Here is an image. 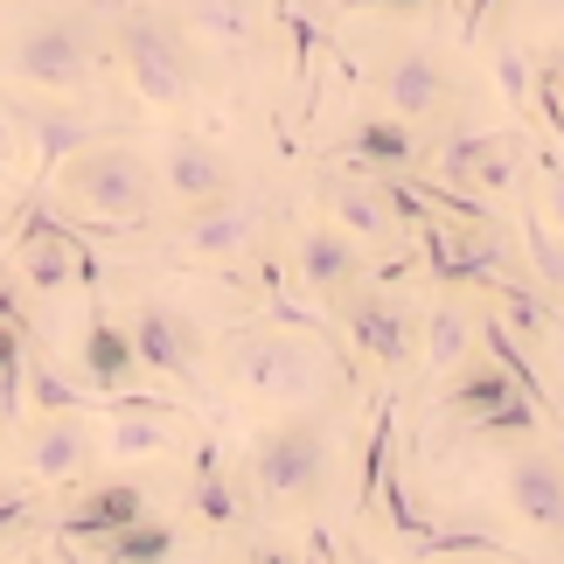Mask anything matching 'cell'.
<instances>
[{
  "instance_id": "cell-44",
  "label": "cell",
  "mask_w": 564,
  "mask_h": 564,
  "mask_svg": "<svg viewBox=\"0 0 564 564\" xmlns=\"http://www.w3.org/2000/svg\"><path fill=\"white\" fill-rule=\"evenodd\" d=\"M557 425H564V404H557Z\"/></svg>"
},
{
  "instance_id": "cell-20",
  "label": "cell",
  "mask_w": 564,
  "mask_h": 564,
  "mask_svg": "<svg viewBox=\"0 0 564 564\" xmlns=\"http://www.w3.org/2000/svg\"><path fill=\"white\" fill-rule=\"evenodd\" d=\"M467 341H474V314L432 307V321H425V356H432V370H453V362L467 356Z\"/></svg>"
},
{
  "instance_id": "cell-34",
  "label": "cell",
  "mask_w": 564,
  "mask_h": 564,
  "mask_svg": "<svg viewBox=\"0 0 564 564\" xmlns=\"http://www.w3.org/2000/svg\"><path fill=\"white\" fill-rule=\"evenodd\" d=\"M203 29L209 35H245V0H203Z\"/></svg>"
},
{
  "instance_id": "cell-27",
  "label": "cell",
  "mask_w": 564,
  "mask_h": 564,
  "mask_svg": "<svg viewBox=\"0 0 564 564\" xmlns=\"http://www.w3.org/2000/svg\"><path fill=\"white\" fill-rule=\"evenodd\" d=\"M29 404H35V411H84L91 398H84V390H70V377H56L50 362H35V370H29Z\"/></svg>"
},
{
  "instance_id": "cell-38",
  "label": "cell",
  "mask_w": 564,
  "mask_h": 564,
  "mask_svg": "<svg viewBox=\"0 0 564 564\" xmlns=\"http://www.w3.org/2000/svg\"><path fill=\"white\" fill-rule=\"evenodd\" d=\"M488 14H495V0H467V14H460V35L474 42V35L488 29Z\"/></svg>"
},
{
  "instance_id": "cell-6",
  "label": "cell",
  "mask_w": 564,
  "mask_h": 564,
  "mask_svg": "<svg viewBox=\"0 0 564 564\" xmlns=\"http://www.w3.org/2000/svg\"><path fill=\"white\" fill-rule=\"evenodd\" d=\"M509 502H516V516H523L530 530L564 536V460H551V453H516Z\"/></svg>"
},
{
  "instance_id": "cell-33",
  "label": "cell",
  "mask_w": 564,
  "mask_h": 564,
  "mask_svg": "<svg viewBox=\"0 0 564 564\" xmlns=\"http://www.w3.org/2000/svg\"><path fill=\"white\" fill-rule=\"evenodd\" d=\"M495 77H502V91H509V105H523V98H530V63L516 56V42H509L502 56H495Z\"/></svg>"
},
{
  "instance_id": "cell-9",
  "label": "cell",
  "mask_w": 564,
  "mask_h": 564,
  "mask_svg": "<svg viewBox=\"0 0 564 564\" xmlns=\"http://www.w3.org/2000/svg\"><path fill=\"white\" fill-rule=\"evenodd\" d=\"M251 230H258V209L216 195V203H203L182 224V251H195V258H230L237 245H251Z\"/></svg>"
},
{
  "instance_id": "cell-36",
  "label": "cell",
  "mask_w": 564,
  "mask_h": 564,
  "mask_svg": "<svg viewBox=\"0 0 564 564\" xmlns=\"http://www.w3.org/2000/svg\"><path fill=\"white\" fill-rule=\"evenodd\" d=\"M29 356V321H0V362Z\"/></svg>"
},
{
  "instance_id": "cell-40",
  "label": "cell",
  "mask_w": 564,
  "mask_h": 564,
  "mask_svg": "<svg viewBox=\"0 0 564 564\" xmlns=\"http://www.w3.org/2000/svg\"><path fill=\"white\" fill-rule=\"evenodd\" d=\"M0 321H21V300H14V286H0Z\"/></svg>"
},
{
  "instance_id": "cell-4",
  "label": "cell",
  "mask_w": 564,
  "mask_h": 564,
  "mask_svg": "<svg viewBox=\"0 0 564 564\" xmlns=\"http://www.w3.org/2000/svg\"><path fill=\"white\" fill-rule=\"evenodd\" d=\"M119 56H126V77L147 105H182L188 98V56H182V35L167 29L161 14H133L119 29Z\"/></svg>"
},
{
  "instance_id": "cell-10",
  "label": "cell",
  "mask_w": 564,
  "mask_h": 564,
  "mask_svg": "<svg viewBox=\"0 0 564 564\" xmlns=\"http://www.w3.org/2000/svg\"><path fill=\"white\" fill-rule=\"evenodd\" d=\"M167 188H175L188 209H203L216 195H230V161L203 140H175L167 147Z\"/></svg>"
},
{
  "instance_id": "cell-13",
  "label": "cell",
  "mask_w": 564,
  "mask_h": 564,
  "mask_svg": "<svg viewBox=\"0 0 564 564\" xmlns=\"http://www.w3.org/2000/svg\"><path fill=\"white\" fill-rule=\"evenodd\" d=\"M29 467H35V481H70V474L84 467V425H77V411H50V425L29 440Z\"/></svg>"
},
{
  "instance_id": "cell-26",
  "label": "cell",
  "mask_w": 564,
  "mask_h": 564,
  "mask_svg": "<svg viewBox=\"0 0 564 564\" xmlns=\"http://www.w3.org/2000/svg\"><path fill=\"white\" fill-rule=\"evenodd\" d=\"M195 516H203V523H237V488L224 481V474L216 467H195Z\"/></svg>"
},
{
  "instance_id": "cell-41",
  "label": "cell",
  "mask_w": 564,
  "mask_h": 564,
  "mask_svg": "<svg viewBox=\"0 0 564 564\" xmlns=\"http://www.w3.org/2000/svg\"><path fill=\"white\" fill-rule=\"evenodd\" d=\"M356 8H425V0H356Z\"/></svg>"
},
{
  "instance_id": "cell-3",
  "label": "cell",
  "mask_w": 564,
  "mask_h": 564,
  "mask_svg": "<svg viewBox=\"0 0 564 564\" xmlns=\"http://www.w3.org/2000/svg\"><path fill=\"white\" fill-rule=\"evenodd\" d=\"M328 481V432L314 419H293V425H272L265 440L251 446V488L265 502H300Z\"/></svg>"
},
{
  "instance_id": "cell-8",
  "label": "cell",
  "mask_w": 564,
  "mask_h": 564,
  "mask_svg": "<svg viewBox=\"0 0 564 564\" xmlns=\"http://www.w3.org/2000/svg\"><path fill=\"white\" fill-rule=\"evenodd\" d=\"M133 349L147 370H161V377H175V383H195V328L182 314H167V307H140L133 314Z\"/></svg>"
},
{
  "instance_id": "cell-11",
  "label": "cell",
  "mask_w": 564,
  "mask_h": 564,
  "mask_svg": "<svg viewBox=\"0 0 564 564\" xmlns=\"http://www.w3.org/2000/svg\"><path fill=\"white\" fill-rule=\"evenodd\" d=\"M133 516H147V488L105 481V488H91V502L63 523V544H105V536H112L119 523H133Z\"/></svg>"
},
{
  "instance_id": "cell-24",
  "label": "cell",
  "mask_w": 564,
  "mask_h": 564,
  "mask_svg": "<svg viewBox=\"0 0 564 564\" xmlns=\"http://www.w3.org/2000/svg\"><path fill=\"white\" fill-rule=\"evenodd\" d=\"M383 481H390V488H377V495H390V530H398V536H404V544H411V551H419V544H425V536H432V530H440V523H432V516H425L419 502H411V488H404V474H383Z\"/></svg>"
},
{
  "instance_id": "cell-22",
  "label": "cell",
  "mask_w": 564,
  "mask_h": 564,
  "mask_svg": "<svg viewBox=\"0 0 564 564\" xmlns=\"http://www.w3.org/2000/svg\"><path fill=\"white\" fill-rule=\"evenodd\" d=\"M390 440H398V411H377V432H370V446H362V474H356V502H377V488H383V474H390Z\"/></svg>"
},
{
  "instance_id": "cell-12",
  "label": "cell",
  "mask_w": 564,
  "mask_h": 564,
  "mask_svg": "<svg viewBox=\"0 0 564 564\" xmlns=\"http://www.w3.org/2000/svg\"><path fill=\"white\" fill-rule=\"evenodd\" d=\"M383 91H390V105H398L404 119H425V112H440V105H446V70L425 50H404L398 63H390Z\"/></svg>"
},
{
  "instance_id": "cell-42",
  "label": "cell",
  "mask_w": 564,
  "mask_h": 564,
  "mask_svg": "<svg viewBox=\"0 0 564 564\" xmlns=\"http://www.w3.org/2000/svg\"><path fill=\"white\" fill-rule=\"evenodd\" d=\"M551 77H557V105H564V63H551Z\"/></svg>"
},
{
  "instance_id": "cell-7",
  "label": "cell",
  "mask_w": 564,
  "mask_h": 564,
  "mask_svg": "<svg viewBox=\"0 0 564 564\" xmlns=\"http://www.w3.org/2000/svg\"><path fill=\"white\" fill-rule=\"evenodd\" d=\"M349 341L370 362H383V370H404L411 362V314L383 293H362V300H349Z\"/></svg>"
},
{
  "instance_id": "cell-5",
  "label": "cell",
  "mask_w": 564,
  "mask_h": 564,
  "mask_svg": "<svg viewBox=\"0 0 564 564\" xmlns=\"http://www.w3.org/2000/svg\"><path fill=\"white\" fill-rule=\"evenodd\" d=\"M14 77L35 84V91H77V84L91 77L84 35L70 29V21H35V29L14 42Z\"/></svg>"
},
{
  "instance_id": "cell-39",
  "label": "cell",
  "mask_w": 564,
  "mask_h": 564,
  "mask_svg": "<svg viewBox=\"0 0 564 564\" xmlns=\"http://www.w3.org/2000/svg\"><path fill=\"white\" fill-rule=\"evenodd\" d=\"M307 557H341V551H335L328 530H307Z\"/></svg>"
},
{
  "instance_id": "cell-29",
  "label": "cell",
  "mask_w": 564,
  "mask_h": 564,
  "mask_svg": "<svg viewBox=\"0 0 564 564\" xmlns=\"http://www.w3.org/2000/svg\"><path fill=\"white\" fill-rule=\"evenodd\" d=\"M495 293H502V307L523 321V335H551V328H557V314H551L530 286H516V279H495Z\"/></svg>"
},
{
  "instance_id": "cell-21",
  "label": "cell",
  "mask_w": 564,
  "mask_h": 564,
  "mask_svg": "<svg viewBox=\"0 0 564 564\" xmlns=\"http://www.w3.org/2000/svg\"><path fill=\"white\" fill-rule=\"evenodd\" d=\"M502 398H516V377L502 370V362H488V370H467L460 377V390H446V411H488V404H502Z\"/></svg>"
},
{
  "instance_id": "cell-28",
  "label": "cell",
  "mask_w": 564,
  "mask_h": 564,
  "mask_svg": "<svg viewBox=\"0 0 564 564\" xmlns=\"http://www.w3.org/2000/svg\"><path fill=\"white\" fill-rule=\"evenodd\" d=\"M495 147H502V133H460V140H446V147H440V175H446V182H467L474 161L495 154Z\"/></svg>"
},
{
  "instance_id": "cell-19",
  "label": "cell",
  "mask_w": 564,
  "mask_h": 564,
  "mask_svg": "<svg viewBox=\"0 0 564 564\" xmlns=\"http://www.w3.org/2000/svg\"><path fill=\"white\" fill-rule=\"evenodd\" d=\"M91 147V126L84 119H63V112H35V167L50 175L56 161H70V154H84Z\"/></svg>"
},
{
  "instance_id": "cell-15",
  "label": "cell",
  "mask_w": 564,
  "mask_h": 564,
  "mask_svg": "<svg viewBox=\"0 0 564 564\" xmlns=\"http://www.w3.org/2000/svg\"><path fill=\"white\" fill-rule=\"evenodd\" d=\"M349 272H356V251H349L341 230H314L307 245H300V279H307L314 293H335Z\"/></svg>"
},
{
  "instance_id": "cell-16",
  "label": "cell",
  "mask_w": 564,
  "mask_h": 564,
  "mask_svg": "<svg viewBox=\"0 0 564 564\" xmlns=\"http://www.w3.org/2000/svg\"><path fill=\"white\" fill-rule=\"evenodd\" d=\"M536 425H551V419L523 398V390L502 398V404H488V411H467V432H474V440H509V432H516V440H530Z\"/></svg>"
},
{
  "instance_id": "cell-25",
  "label": "cell",
  "mask_w": 564,
  "mask_h": 564,
  "mask_svg": "<svg viewBox=\"0 0 564 564\" xmlns=\"http://www.w3.org/2000/svg\"><path fill=\"white\" fill-rule=\"evenodd\" d=\"M335 209H341V224H349L356 237H377V230L390 224L383 188H341V195H335Z\"/></svg>"
},
{
  "instance_id": "cell-35",
  "label": "cell",
  "mask_w": 564,
  "mask_h": 564,
  "mask_svg": "<svg viewBox=\"0 0 564 564\" xmlns=\"http://www.w3.org/2000/svg\"><path fill=\"white\" fill-rule=\"evenodd\" d=\"M29 516H35V495H0V536H8V530H21Z\"/></svg>"
},
{
  "instance_id": "cell-43",
  "label": "cell",
  "mask_w": 564,
  "mask_h": 564,
  "mask_svg": "<svg viewBox=\"0 0 564 564\" xmlns=\"http://www.w3.org/2000/svg\"><path fill=\"white\" fill-rule=\"evenodd\" d=\"M0 140H8V119H0Z\"/></svg>"
},
{
  "instance_id": "cell-37",
  "label": "cell",
  "mask_w": 564,
  "mask_h": 564,
  "mask_svg": "<svg viewBox=\"0 0 564 564\" xmlns=\"http://www.w3.org/2000/svg\"><path fill=\"white\" fill-rule=\"evenodd\" d=\"M544 161V182H551V209H557V230H564V167H557V154H536Z\"/></svg>"
},
{
  "instance_id": "cell-18",
  "label": "cell",
  "mask_w": 564,
  "mask_h": 564,
  "mask_svg": "<svg viewBox=\"0 0 564 564\" xmlns=\"http://www.w3.org/2000/svg\"><path fill=\"white\" fill-rule=\"evenodd\" d=\"M167 551H175V530L147 523V516H133V523H119L112 536H105V557H119V564H154Z\"/></svg>"
},
{
  "instance_id": "cell-32",
  "label": "cell",
  "mask_w": 564,
  "mask_h": 564,
  "mask_svg": "<svg viewBox=\"0 0 564 564\" xmlns=\"http://www.w3.org/2000/svg\"><path fill=\"white\" fill-rule=\"evenodd\" d=\"M474 188H488V195H502L509 182H516V161H509V140L502 147H495V154H481V161H474V175H467Z\"/></svg>"
},
{
  "instance_id": "cell-14",
  "label": "cell",
  "mask_w": 564,
  "mask_h": 564,
  "mask_svg": "<svg viewBox=\"0 0 564 564\" xmlns=\"http://www.w3.org/2000/svg\"><path fill=\"white\" fill-rule=\"evenodd\" d=\"M84 370H91V383H105V390H119L126 377L140 370V349H133V335H126L119 321H105V314H91V328H84Z\"/></svg>"
},
{
  "instance_id": "cell-17",
  "label": "cell",
  "mask_w": 564,
  "mask_h": 564,
  "mask_svg": "<svg viewBox=\"0 0 564 564\" xmlns=\"http://www.w3.org/2000/svg\"><path fill=\"white\" fill-rule=\"evenodd\" d=\"M349 161L411 167V161H419V140H411L404 126H390V119H370V126H356V133H349Z\"/></svg>"
},
{
  "instance_id": "cell-23",
  "label": "cell",
  "mask_w": 564,
  "mask_h": 564,
  "mask_svg": "<svg viewBox=\"0 0 564 564\" xmlns=\"http://www.w3.org/2000/svg\"><path fill=\"white\" fill-rule=\"evenodd\" d=\"M516 216H523V245H530V265H536V279L564 293V237L544 224V216H530V209H516Z\"/></svg>"
},
{
  "instance_id": "cell-30",
  "label": "cell",
  "mask_w": 564,
  "mask_h": 564,
  "mask_svg": "<svg viewBox=\"0 0 564 564\" xmlns=\"http://www.w3.org/2000/svg\"><path fill=\"white\" fill-rule=\"evenodd\" d=\"M21 411H29V356L0 362V425H14Z\"/></svg>"
},
{
  "instance_id": "cell-2",
  "label": "cell",
  "mask_w": 564,
  "mask_h": 564,
  "mask_svg": "<svg viewBox=\"0 0 564 564\" xmlns=\"http://www.w3.org/2000/svg\"><path fill=\"white\" fill-rule=\"evenodd\" d=\"M70 195L91 203L105 224H119V230H147V216H154V175H147V161L133 147H91V154H77L70 161Z\"/></svg>"
},
{
  "instance_id": "cell-31",
  "label": "cell",
  "mask_w": 564,
  "mask_h": 564,
  "mask_svg": "<svg viewBox=\"0 0 564 564\" xmlns=\"http://www.w3.org/2000/svg\"><path fill=\"white\" fill-rule=\"evenodd\" d=\"M453 551H502V544L488 530H432L419 544V557H453Z\"/></svg>"
},
{
  "instance_id": "cell-1",
  "label": "cell",
  "mask_w": 564,
  "mask_h": 564,
  "mask_svg": "<svg viewBox=\"0 0 564 564\" xmlns=\"http://www.w3.org/2000/svg\"><path fill=\"white\" fill-rule=\"evenodd\" d=\"M224 370L230 383H245L272 404H321L335 383V362L300 335H237L224 349Z\"/></svg>"
}]
</instances>
